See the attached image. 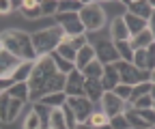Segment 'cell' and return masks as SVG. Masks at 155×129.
Masks as SVG:
<instances>
[{
  "label": "cell",
  "mask_w": 155,
  "mask_h": 129,
  "mask_svg": "<svg viewBox=\"0 0 155 129\" xmlns=\"http://www.w3.org/2000/svg\"><path fill=\"white\" fill-rule=\"evenodd\" d=\"M0 50L11 52L22 63L39 58L37 52H35V45H32V34H28L24 30H17V28L2 30V34H0Z\"/></svg>",
  "instance_id": "1"
},
{
  "label": "cell",
  "mask_w": 155,
  "mask_h": 129,
  "mask_svg": "<svg viewBox=\"0 0 155 129\" xmlns=\"http://www.w3.org/2000/svg\"><path fill=\"white\" fill-rule=\"evenodd\" d=\"M63 41H67V34L58 24L32 32V45H35L37 56H50V54H54L61 47Z\"/></svg>",
  "instance_id": "2"
},
{
  "label": "cell",
  "mask_w": 155,
  "mask_h": 129,
  "mask_svg": "<svg viewBox=\"0 0 155 129\" xmlns=\"http://www.w3.org/2000/svg\"><path fill=\"white\" fill-rule=\"evenodd\" d=\"M80 20L86 28V32H95V30H101L106 24V11L97 5V2H86L84 9L80 11Z\"/></svg>",
  "instance_id": "3"
},
{
  "label": "cell",
  "mask_w": 155,
  "mask_h": 129,
  "mask_svg": "<svg viewBox=\"0 0 155 129\" xmlns=\"http://www.w3.org/2000/svg\"><path fill=\"white\" fill-rule=\"evenodd\" d=\"M121 73V84H127V86H138L142 82H151V71H140L138 67H134L131 63H123L119 60L114 65Z\"/></svg>",
  "instance_id": "4"
},
{
  "label": "cell",
  "mask_w": 155,
  "mask_h": 129,
  "mask_svg": "<svg viewBox=\"0 0 155 129\" xmlns=\"http://www.w3.org/2000/svg\"><path fill=\"white\" fill-rule=\"evenodd\" d=\"M56 22L65 30L67 37H80L86 34V28L80 20V13H56Z\"/></svg>",
  "instance_id": "5"
},
{
  "label": "cell",
  "mask_w": 155,
  "mask_h": 129,
  "mask_svg": "<svg viewBox=\"0 0 155 129\" xmlns=\"http://www.w3.org/2000/svg\"><path fill=\"white\" fill-rule=\"evenodd\" d=\"M95 56H97V60L101 65H116L121 60L114 41H108V39H101V41L95 43Z\"/></svg>",
  "instance_id": "6"
},
{
  "label": "cell",
  "mask_w": 155,
  "mask_h": 129,
  "mask_svg": "<svg viewBox=\"0 0 155 129\" xmlns=\"http://www.w3.org/2000/svg\"><path fill=\"white\" fill-rule=\"evenodd\" d=\"M67 103L71 105V110L75 112L78 123H80V125H86V121H88L91 114L95 112V108H93L95 103H93L91 99H86V97H69Z\"/></svg>",
  "instance_id": "7"
},
{
  "label": "cell",
  "mask_w": 155,
  "mask_h": 129,
  "mask_svg": "<svg viewBox=\"0 0 155 129\" xmlns=\"http://www.w3.org/2000/svg\"><path fill=\"white\" fill-rule=\"evenodd\" d=\"M84 84L86 78L80 69H73L67 76V84H65V95L67 97H84Z\"/></svg>",
  "instance_id": "8"
},
{
  "label": "cell",
  "mask_w": 155,
  "mask_h": 129,
  "mask_svg": "<svg viewBox=\"0 0 155 129\" xmlns=\"http://www.w3.org/2000/svg\"><path fill=\"white\" fill-rule=\"evenodd\" d=\"M123 5L127 7V13H131L136 17H142L144 22H149L155 13L151 0H123Z\"/></svg>",
  "instance_id": "9"
},
{
  "label": "cell",
  "mask_w": 155,
  "mask_h": 129,
  "mask_svg": "<svg viewBox=\"0 0 155 129\" xmlns=\"http://www.w3.org/2000/svg\"><path fill=\"white\" fill-rule=\"evenodd\" d=\"M125 103H127V101H123L121 97H116L114 93H106V95H104V99H101L104 112H106L110 118H112V116L123 114V112H125Z\"/></svg>",
  "instance_id": "10"
},
{
  "label": "cell",
  "mask_w": 155,
  "mask_h": 129,
  "mask_svg": "<svg viewBox=\"0 0 155 129\" xmlns=\"http://www.w3.org/2000/svg\"><path fill=\"white\" fill-rule=\"evenodd\" d=\"M19 65H22V60L17 56H13L11 52L0 50V78H11Z\"/></svg>",
  "instance_id": "11"
},
{
  "label": "cell",
  "mask_w": 155,
  "mask_h": 129,
  "mask_svg": "<svg viewBox=\"0 0 155 129\" xmlns=\"http://www.w3.org/2000/svg\"><path fill=\"white\" fill-rule=\"evenodd\" d=\"M110 37H112V41L114 43H119V41H131V34H129V28L123 20V15H116L112 24H110Z\"/></svg>",
  "instance_id": "12"
},
{
  "label": "cell",
  "mask_w": 155,
  "mask_h": 129,
  "mask_svg": "<svg viewBox=\"0 0 155 129\" xmlns=\"http://www.w3.org/2000/svg\"><path fill=\"white\" fill-rule=\"evenodd\" d=\"M101 84L106 88V93H112V90L121 84V73L114 65H106L104 67V78H101Z\"/></svg>",
  "instance_id": "13"
},
{
  "label": "cell",
  "mask_w": 155,
  "mask_h": 129,
  "mask_svg": "<svg viewBox=\"0 0 155 129\" xmlns=\"http://www.w3.org/2000/svg\"><path fill=\"white\" fill-rule=\"evenodd\" d=\"M104 95H106V88H104L101 80H86V84H84V97L86 99L97 103V101L104 99Z\"/></svg>",
  "instance_id": "14"
},
{
  "label": "cell",
  "mask_w": 155,
  "mask_h": 129,
  "mask_svg": "<svg viewBox=\"0 0 155 129\" xmlns=\"http://www.w3.org/2000/svg\"><path fill=\"white\" fill-rule=\"evenodd\" d=\"M7 93L11 95V99H17V101H22V103L32 101V97H30V84L28 82H17L13 88L7 90Z\"/></svg>",
  "instance_id": "15"
},
{
  "label": "cell",
  "mask_w": 155,
  "mask_h": 129,
  "mask_svg": "<svg viewBox=\"0 0 155 129\" xmlns=\"http://www.w3.org/2000/svg\"><path fill=\"white\" fill-rule=\"evenodd\" d=\"M123 20H125V24H127V28H129V34H131V37L140 34L142 30L149 28V22H144L142 17H136V15H131V13H125Z\"/></svg>",
  "instance_id": "16"
},
{
  "label": "cell",
  "mask_w": 155,
  "mask_h": 129,
  "mask_svg": "<svg viewBox=\"0 0 155 129\" xmlns=\"http://www.w3.org/2000/svg\"><path fill=\"white\" fill-rule=\"evenodd\" d=\"M22 15L26 17V20H39V17H43L41 0H24V7H22Z\"/></svg>",
  "instance_id": "17"
},
{
  "label": "cell",
  "mask_w": 155,
  "mask_h": 129,
  "mask_svg": "<svg viewBox=\"0 0 155 129\" xmlns=\"http://www.w3.org/2000/svg\"><path fill=\"white\" fill-rule=\"evenodd\" d=\"M131 47H134V52L136 50H149L153 43H155V39H153V34H151V30L147 28V30H142L140 34H136V37H131Z\"/></svg>",
  "instance_id": "18"
},
{
  "label": "cell",
  "mask_w": 155,
  "mask_h": 129,
  "mask_svg": "<svg viewBox=\"0 0 155 129\" xmlns=\"http://www.w3.org/2000/svg\"><path fill=\"white\" fill-rule=\"evenodd\" d=\"M97 56H95V45H86L84 50H80L78 52V60H75V69H80V71H84L93 60H95Z\"/></svg>",
  "instance_id": "19"
},
{
  "label": "cell",
  "mask_w": 155,
  "mask_h": 129,
  "mask_svg": "<svg viewBox=\"0 0 155 129\" xmlns=\"http://www.w3.org/2000/svg\"><path fill=\"white\" fill-rule=\"evenodd\" d=\"M35 63L37 60H26V63H22L17 67V71L13 73V80H15V84L17 82H30V78H32V71H35Z\"/></svg>",
  "instance_id": "20"
},
{
  "label": "cell",
  "mask_w": 155,
  "mask_h": 129,
  "mask_svg": "<svg viewBox=\"0 0 155 129\" xmlns=\"http://www.w3.org/2000/svg\"><path fill=\"white\" fill-rule=\"evenodd\" d=\"M48 127H50V129H69V127H67V121H65V114H63V110H61V108L50 110Z\"/></svg>",
  "instance_id": "21"
},
{
  "label": "cell",
  "mask_w": 155,
  "mask_h": 129,
  "mask_svg": "<svg viewBox=\"0 0 155 129\" xmlns=\"http://www.w3.org/2000/svg\"><path fill=\"white\" fill-rule=\"evenodd\" d=\"M104 67H106V65H101L99 60L95 58V60H93L82 73H84V78H86V80H101V78H104Z\"/></svg>",
  "instance_id": "22"
},
{
  "label": "cell",
  "mask_w": 155,
  "mask_h": 129,
  "mask_svg": "<svg viewBox=\"0 0 155 129\" xmlns=\"http://www.w3.org/2000/svg\"><path fill=\"white\" fill-rule=\"evenodd\" d=\"M41 127H43V118H41V114H39V110L32 108L26 114V118H24V127L22 129H41Z\"/></svg>",
  "instance_id": "23"
},
{
  "label": "cell",
  "mask_w": 155,
  "mask_h": 129,
  "mask_svg": "<svg viewBox=\"0 0 155 129\" xmlns=\"http://www.w3.org/2000/svg\"><path fill=\"white\" fill-rule=\"evenodd\" d=\"M86 2L80 0H58V13H80Z\"/></svg>",
  "instance_id": "24"
},
{
  "label": "cell",
  "mask_w": 155,
  "mask_h": 129,
  "mask_svg": "<svg viewBox=\"0 0 155 129\" xmlns=\"http://www.w3.org/2000/svg\"><path fill=\"white\" fill-rule=\"evenodd\" d=\"M67 95L65 93H52V95H48V97H43L41 101H39V103H43V105H48V108H63L65 103H67Z\"/></svg>",
  "instance_id": "25"
},
{
  "label": "cell",
  "mask_w": 155,
  "mask_h": 129,
  "mask_svg": "<svg viewBox=\"0 0 155 129\" xmlns=\"http://www.w3.org/2000/svg\"><path fill=\"white\" fill-rule=\"evenodd\" d=\"M116 45V50H119V56H121V60L123 63H131L134 65V47H131V43L129 41H119V43H114Z\"/></svg>",
  "instance_id": "26"
},
{
  "label": "cell",
  "mask_w": 155,
  "mask_h": 129,
  "mask_svg": "<svg viewBox=\"0 0 155 129\" xmlns=\"http://www.w3.org/2000/svg\"><path fill=\"white\" fill-rule=\"evenodd\" d=\"M86 125H91V127H108L110 125V116L104 112V110H99V112H93L91 114V118L86 121Z\"/></svg>",
  "instance_id": "27"
},
{
  "label": "cell",
  "mask_w": 155,
  "mask_h": 129,
  "mask_svg": "<svg viewBox=\"0 0 155 129\" xmlns=\"http://www.w3.org/2000/svg\"><path fill=\"white\" fill-rule=\"evenodd\" d=\"M56 54H58L61 58L69 60V63H75V60H78V52H75V50H73L67 41H63V43H61V47L56 50Z\"/></svg>",
  "instance_id": "28"
},
{
  "label": "cell",
  "mask_w": 155,
  "mask_h": 129,
  "mask_svg": "<svg viewBox=\"0 0 155 129\" xmlns=\"http://www.w3.org/2000/svg\"><path fill=\"white\" fill-rule=\"evenodd\" d=\"M151 90H153V84H151V82H142V84H138V86H134L129 101L134 103L136 99H140V97H144V95H151Z\"/></svg>",
  "instance_id": "29"
},
{
  "label": "cell",
  "mask_w": 155,
  "mask_h": 129,
  "mask_svg": "<svg viewBox=\"0 0 155 129\" xmlns=\"http://www.w3.org/2000/svg\"><path fill=\"white\" fill-rule=\"evenodd\" d=\"M52 58H54V63H56V69L61 71V73H65V76H69V73L75 69V63H69V60H65V58H61L58 54L54 52L52 54Z\"/></svg>",
  "instance_id": "30"
},
{
  "label": "cell",
  "mask_w": 155,
  "mask_h": 129,
  "mask_svg": "<svg viewBox=\"0 0 155 129\" xmlns=\"http://www.w3.org/2000/svg\"><path fill=\"white\" fill-rule=\"evenodd\" d=\"M9 103H11V95L7 90L0 93V121L7 125V116H9Z\"/></svg>",
  "instance_id": "31"
},
{
  "label": "cell",
  "mask_w": 155,
  "mask_h": 129,
  "mask_svg": "<svg viewBox=\"0 0 155 129\" xmlns=\"http://www.w3.org/2000/svg\"><path fill=\"white\" fill-rule=\"evenodd\" d=\"M61 110H63V114H65V121H67V127H69V129H78V127H80V123H78V116H75V112L71 110L69 103H65Z\"/></svg>",
  "instance_id": "32"
},
{
  "label": "cell",
  "mask_w": 155,
  "mask_h": 129,
  "mask_svg": "<svg viewBox=\"0 0 155 129\" xmlns=\"http://www.w3.org/2000/svg\"><path fill=\"white\" fill-rule=\"evenodd\" d=\"M67 43L75 50V52H80L88 45V37L86 34H80V37H67Z\"/></svg>",
  "instance_id": "33"
},
{
  "label": "cell",
  "mask_w": 155,
  "mask_h": 129,
  "mask_svg": "<svg viewBox=\"0 0 155 129\" xmlns=\"http://www.w3.org/2000/svg\"><path fill=\"white\" fill-rule=\"evenodd\" d=\"M134 67H138L140 71H149V67H147V50H136V54H134Z\"/></svg>",
  "instance_id": "34"
},
{
  "label": "cell",
  "mask_w": 155,
  "mask_h": 129,
  "mask_svg": "<svg viewBox=\"0 0 155 129\" xmlns=\"http://www.w3.org/2000/svg\"><path fill=\"white\" fill-rule=\"evenodd\" d=\"M22 101H17V99H11V103H9V116H7V123H13L15 118H17V114L22 112Z\"/></svg>",
  "instance_id": "35"
},
{
  "label": "cell",
  "mask_w": 155,
  "mask_h": 129,
  "mask_svg": "<svg viewBox=\"0 0 155 129\" xmlns=\"http://www.w3.org/2000/svg\"><path fill=\"white\" fill-rule=\"evenodd\" d=\"M131 90H134V86H127V84H119L112 93L116 95V97H121L123 101H129L131 99Z\"/></svg>",
  "instance_id": "36"
},
{
  "label": "cell",
  "mask_w": 155,
  "mask_h": 129,
  "mask_svg": "<svg viewBox=\"0 0 155 129\" xmlns=\"http://www.w3.org/2000/svg\"><path fill=\"white\" fill-rule=\"evenodd\" d=\"M110 127H112V129H131V127H129V121H127L125 114L112 116V118H110Z\"/></svg>",
  "instance_id": "37"
},
{
  "label": "cell",
  "mask_w": 155,
  "mask_h": 129,
  "mask_svg": "<svg viewBox=\"0 0 155 129\" xmlns=\"http://www.w3.org/2000/svg\"><path fill=\"white\" fill-rule=\"evenodd\" d=\"M153 97L151 95H144V97H140V99H136L134 101V108L136 110H149V108H153Z\"/></svg>",
  "instance_id": "38"
},
{
  "label": "cell",
  "mask_w": 155,
  "mask_h": 129,
  "mask_svg": "<svg viewBox=\"0 0 155 129\" xmlns=\"http://www.w3.org/2000/svg\"><path fill=\"white\" fill-rule=\"evenodd\" d=\"M41 9H43V15H56L58 13V0H45V2H41Z\"/></svg>",
  "instance_id": "39"
},
{
  "label": "cell",
  "mask_w": 155,
  "mask_h": 129,
  "mask_svg": "<svg viewBox=\"0 0 155 129\" xmlns=\"http://www.w3.org/2000/svg\"><path fill=\"white\" fill-rule=\"evenodd\" d=\"M147 67H149V71L155 69V43L147 50Z\"/></svg>",
  "instance_id": "40"
},
{
  "label": "cell",
  "mask_w": 155,
  "mask_h": 129,
  "mask_svg": "<svg viewBox=\"0 0 155 129\" xmlns=\"http://www.w3.org/2000/svg\"><path fill=\"white\" fill-rule=\"evenodd\" d=\"M13 86H15V80L13 78H0V88H2V90H9Z\"/></svg>",
  "instance_id": "41"
},
{
  "label": "cell",
  "mask_w": 155,
  "mask_h": 129,
  "mask_svg": "<svg viewBox=\"0 0 155 129\" xmlns=\"http://www.w3.org/2000/svg\"><path fill=\"white\" fill-rule=\"evenodd\" d=\"M11 11H13L11 0H5V2H0V13H2V15H7V13H11Z\"/></svg>",
  "instance_id": "42"
},
{
  "label": "cell",
  "mask_w": 155,
  "mask_h": 129,
  "mask_svg": "<svg viewBox=\"0 0 155 129\" xmlns=\"http://www.w3.org/2000/svg\"><path fill=\"white\" fill-rule=\"evenodd\" d=\"M11 5H13V11H22V7H24L22 0H11Z\"/></svg>",
  "instance_id": "43"
},
{
  "label": "cell",
  "mask_w": 155,
  "mask_h": 129,
  "mask_svg": "<svg viewBox=\"0 0 155 129\" xmlns=\"http://www.w3.org/2000/svg\"><path fill=\"white\" fill-rule=\"evenodd\" d=\"M149 30H151V34H153V39H155V13H153V17L149 20Z\"/></svg>",
  "instance_id": "44"
},
{
  "label": "cell",
  "mask_w": 155,
  "mask_h": 129,
  "mask_svg": "<svg viewBox=\"0 0 155 129\" xmlns=\"http://www.w3.org/2000/svg\"><path fill=\"white\" fill-rule=\"evenodd\" d=\"M151 84H155V69L151 71Z\"/></svg>",
  "instance_id": "45"
},
{
  "label": "cell",
  "mask_w": 155,
  "mask_h": 129,
  "mask_svg": "<svg viewBox=\"0 0 155 129\" xmlns=\"http://www.w3.org/2000/svg\"><path fill=\"white\" fill-rule=\"evenodd\" d=\"M151 97H153V101H155V84H153V90H151Z\"/></svg>",
  "instance_id": "46"
},
{
  "label": "cell",
  "mask_w": 155,
  "mask_h": 129,
  "mask_svg": "<svg viewBox=\"0 0 155 129\" xmlns=\"http://www.w3.org/2000/svg\"><path fill=\"white\" fill-rule=\"evenodd\" d=\"M151 5H153V11H155V0H151Z\"/></svg>",
  "instance_id": "47"
},
{
  "label": "cell",
  "mask_w": 155,
  "mask_h": 129,
  "mask_svg": "<svg viewBox=\"0 0 155 129\" xmlns=\"http://www.w3.org/2000/svg\"><path fill=\"white\" fill-rule=\"evenodd\" d=\"M78 129H86V127H84V125H80V127H78Z\"/></svg>",
  "instance_id": "48"
},
{
  "label": "cell",
  "mask_w": 155,
  "mask_h": 129,
  "mask_svg": "<svg viewBox=\"0 0 155 129\" xmlns=\"http://www.w3.org/2000/svg\"><path fill=\"white\" fill-rule=\"evenodd\" d=\"M153 110H155V103H153Z\"/></svg>",
  "instance_id": "49"
},
{
  "label": "cell",
  "mask_w": 155,
  "mask_h": 129,
  "mask_svg": "<svg viewBox=\"0 0 155 129\" xmlns=\"http://www.w3.org/2000/svg\"><path fill=\"white\" fill-rule=\"evenodd\" d=\"M151 129H155V127H151Z\"/></svg>",
  "instance_id": "50"
}]
</instances>
